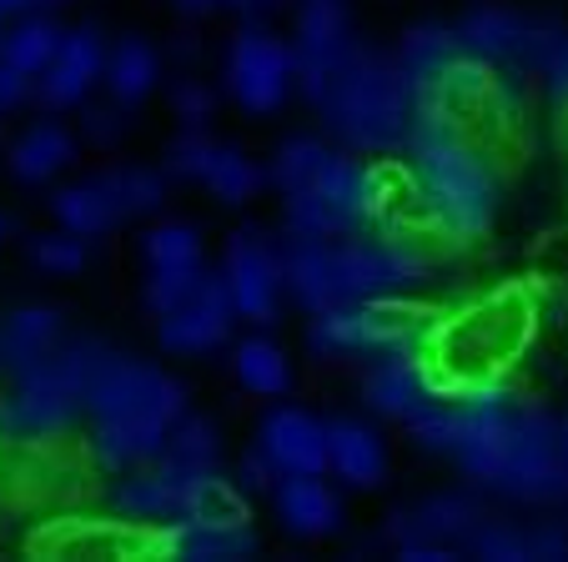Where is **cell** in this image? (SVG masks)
Instances as JSON below:
<instances>
[{"label": "cell", "instance_id": "obj_1", "mask_svg": "<svg viewBox=\"0 0 568 562\" xmlns=\"http://www.w3.org/2000/svg\"><path fill=\"white\" fill-rule=\"evenodd\" d=\"M538 317H544V297L534 282H504L453 311H433L418 337V357L433 387L458 402L473 387L504 382L534 347Z\"/></svg>", "mask_w": 568, "mask_h": 562}, {"label": "cell", "instance_id": "obj_29", "mask_svg": "<svg viewBox=\"0 0 568 562\" xmlns=\"http://www.w3.org/2000/svg\"><path fill=\"white\" fill-rule=\"evenodd\" d=\"M166 176H172V171H156V166H111V171H101V181H106V192L116 196L121 216L161 212V206H166Z\"/></svg>", "mask_w": 568, "mask_h": 562}, {"label": "cell", "instance_id": "obj_30", "mask_svg": "<svg viewBox=\"0 0 568 562\" xmlns=\"http://www.w3.org/2000/svg\"><path fill=\"white\" fill-rule=\"evenodd\" d=\"M262 181H267V171H262L252 156H242L236 146H216L212 166H206V186H212V196L226 206L252 202V196L262 192Z\"/></svg>", "mask_w": 568, "mask_h": 562}, {"label": "cell", "instance_id": "obj_5", "mask_svg": "<svg viewBox=\"0 0 568 562\" xmlns=\"http://www.w3.org/2000/svg\"><path fill=\"white\" fill-rule=\"evenodd\" d=\"M282 226L302 236H353L373 226V166L327 156L307 186L282 196Z\"/></svg>", "mask_w": 568, "mask_h": 562}, {"label": "cell", "instance_id": "obj_16", "mask_svg": "<svg viewBox=\"0 0 568 562\" xmlns=\"http://www.w3.org/2000/svg\"><path fill=\"white\" fill-rule=\"evenodd\" d=\"M101 75H106V41H101L97 25H75V31H65L55 61L36 75V101L45 111L81 106Z\"/></svg>", "mask_w": 568, "mask_h": 562}, {"label": "cell", "instance_id": "obj_47", "mask_svg": "<svg viewBox=\"0 0 568 562\" xmlns=\"http://www.w3.org/2000/svg\"><path fill=\"white\" fill-rule=\"evenodd\" d=\"M6 236H11V216L0 212V246H6Z\"/></svg>", "mask_w": 568, "mask_h": 562}, {"label": "cell", "instance_id": "obj_22", "mask_svg": "<svg viewBox=\"0 0 568 562\" xmlns=\"http://www.w3.org/2000/svg\"><path fill=\"white\" fill-rule=\"evenodd\" d=\"M65 341V321L55 307H21L16 317L0 321V367L21 377V371L41 367L55 347Z\"/></svg>", "mask_w": 568, "mask_h": 562}, {"label": "cell", "instance_id": "obj_6", "mask_svg": "<svg viewBox=\"0 0 568 562\" xmlns=\"http://www.w3.org/2000/svg\"><path fill=\"white\" fill-rule=\"evenodd\" d=\"M488 492H504L518 502H558L568 498V472L558 457V422L544 407H528L518 397L504 432V452L488 478Z\"/></svg>", "mask_w": 568, "mask_h": 562}, {"label": "cell", "instance_id": "obj_15", "mask_svg": "<svg viewBox=\"0 0 568 562\" xmlns=\"http://www.w3.org/2000/svg\"><path fill=\"white\" fill-rule=\"evenodd\" d=\"M363 397L373 412L393 417V422H413V417H423L433 402H443V392L433 387L418 347L377 351V361L363 371Z\"/></svg>", "mask_w": 568, "mask_h": 562}, {"label": "cell", "instance_id": "obj_27", "mask_svg": "<svg viewBox=\"0 0 568 562\" xmlns=\"http://www.w3.org/2000/svg\"><path fill=\"white\" fill-rule=\"evenodd\" d=\"M61 41H65V31L51 21L45 11H26L21 21L6 31V61L11 65H21L26 75H41L45 65L55 61V51H61Z\"/></svg>", "mask_w": 568, "mask_h": 562}, {"label": "cell", "instance_id": "obj_8", "mask_svg": "<svg viewBox=\"0 0 568 562\" xmlns=\"http://www.w3.org/2000/svg\"><path fill=\"white\" fill-rule=\"evenodd\" d=\"M31 558H172V532L136 518H51L26 538Z\"/></svg>", "mask_w": 568, "mask_h": 562}, {"label": "cell", "instance_id": "obj_40", "mask_svg": "<svg viewBox=\"0 0 568 562\" xmlns=\"http://www.w3.org/2000/svg\"><path fill=\"white\" fill-rule=\"evenodd\" d=\"M131 106H121V101H111V106H87V116H81V131H87L91 146H116L121 136H126Z\"/></svg>", "mask_w": 568, "mask_h": 562}, {"label": "cell", "instance_id": "obj_19", "mask_svg": "<svg viewBox=\"0 0 568 562\" xmlns=\"http://www.w3.org/2000/svg\"><path fill=\"white\" fill-rule=\"evenodd\" d=\"M257 447L277 472H327V422L302 407H272L257 427Z\"/></svg>", "mask_w": 568, "mask_h": 562}, {"label": "cell", "instance_id": "obj_21", "mask_svg": "<svg viewBox=\"0 0 568 562\" xmlns=\"http://www.w3.org/2000/svg\"><path fill=\"white\" fill-rule=\"evenodd\" d=\"M327 472H333L343 488L373 492L387 482V447L383 432L363 417H333L327 422Z\"/></svg>", "mask_w": 568, "mask_h": 562}, {"label": "cell", "instance_id": "obj_3", "mask_svg": "<svg viewBox=\"0 0 568 562\" xmlns=\"http://www.w3.org/2000/svg\"><path fill=\"white\" fill-rule=\"evenodd\" d=\"M322 126L357 151H403L413 131V96L397 65L373 45H353L322 91L312 96Z\"/></svg>", "mask_w": 568, "mask_h": 562}, {"label": "cell", "instance_id": "obj_10", "mask_svg": "<svg viewBox=\"0 0 568 562\" xmlns=\"http://www.w3.org/2000/svg\"><path fill=\"white\" fill-rule=\"evenodd\" d=\"M297 85V51L277 35H267L257 21H247L226 45V91L236 106H247L252 116H267Z\"/></svg>", "mask_w": 568, "mask_h": 562}, {"label": "cell", "instance_id": "obj_46", "mask_svg": "<svg viewBox=\"0 0 568 562\" xmlns=\"http://www.w3.org/2000/svg\"><path fill=\"white\" fill-rule=\"evenodd\" d=\"M558 457H564V472H568V417L558 422Z\"/></svg>", "mask_w": 568, "mask_h": 562}, {"label": "cell", "instance_id": "obj_4", "mask_svg": "<svg viewBox=\"0 0 568 562\" xmlns=\"http://www.w3.org/2000/svg\"><path fill=\"white\" fill-rule=\"evenodd\" d=\"M433 321L428 307H413L408 297H377V302H347V307L312 311L307 351L312 357H357V351H397L418 347L423 327Z\"/></svg>", "mask_w": 568, "mask_h": 562}, {"label": "cell", "instance_id": "obj_12", "mask_svg": "<svg viewBox=\"0 0 568 562\" xmlns=\"http://www.w3.org/2000/svg\"><path fill=\"white\" fill-rule=\"evenodd\" d=\"M222 276L226 292L236 302V317L257 321V327H272L282 307V256H277V236H267L262 226H242L232 232L222 256Z\"/></svg>", "mask_w": 568, "mask_h": 562}, {"label": "cell", "instance_id": "obj_43", "mask_svg": "<svg viewBox=\"0 0 568 562\" xmlns=\"http://www.w3.org/2000/svg\"><path fill=\"white\" fill-rule=\"evenodd\" d=\"M534 532V558H568V532L558 528H528Z\"/></svg>", "mask_w": 568, "mask_h": 562}, {"label": "cell", "instance_id": "obj_23", "mask_svg": "<svg viewBox=\"0 0 568 562\" xmlns=\"http://www.w3.org/2000/svg\"><path fill=\"white\" fill-rule=\"evenodd\" d=\"M172 558L186 562H232L257 552V532L247 522H222V518H182L172 522Z\"/></svg>", "mask_w": 568, "mask_h": 562}, {"label": "cell", "instance_id": "obj_13", "mask_svg": "<svg viewBox=\"0 0 568 562\" xmlns=\"http://www.w3.org/2000/svg\"><path fill=\"white\" fill-rule=\"evenodd\" d=\"M232 321H236V302L226 292V276L202 272V282L172 311L156 317V341L166 351H182V357H202V351H216L232 337Z\"/></svg>", "mask_w": 568, "mask_h": 562}, {"label": "cell", "instance_id": "obj_28", "mask_svg": "<svg viewBox=\"0 0 568 562\" xmlns=\"http://www.w3.org/2000/svg\"><path fill=\"white\" fill-rule=\"evenodd\" d=\"M232 367H236V382L247 387V392H257V397H282L292 387L287 351H282L277 341H267V337H247V341H242V347H236V357H232Z\"/></svg>", "mask_w": 568, "mask_h": 562}, {"label": "cell", "instance_id": "obj_36", "mask_svg": "<svg viewBox=\"0 0 568 562\" xmlns=\"http://www.w3.org/2000/svg\"><path fill=\"white\" fill-rule=\"evenodd\" d=\"M413 442L423 447V452H438V457H453L458 452V432H463V417H458V402H433L423 417H413Z\"/></svg>", "mask_w": 568, "mask_h": 562}, {"label": "cell", "instance_id": "obj_38", "mask_svg": "<svg viewBox=\"0 0 568 562\" xmlns=\"http://www.w3.org/2000/svg\"><path fill=\"white\" fill-rule=\"evenodd\" d=\"M216 146H222V141H212L206 131L186 126L182 136L172 141V151H166V171H172V176H182V181H206V166H212Z\"/></svg>", "mask_w": 568, "mask_h": 562}, {"label": "cell", "instance_id": "obj_25", "mask_svg": "<svg viewBox=\"0 0 568 562\" xmlns=\"http://www.w3.org/2000/svg\"><path fill=\"white\" fill-rule=\"evenodd\" d=\"M51 212H55V222H61L65 232H81V236H101V232H111V226L126 222L121 206H116V196L106 192V181L101 176H87V181L61 186V192L51 196Z\"/></svg>", "mask_w": 568, "mask_h": 562}, {"label": "cell", "instance_id": "obj_24", "mask_svg": "<svg viewBox=\"0 0 568 562\" xmlns=\"http://www.w3.org/2000/svg\"><path fill=\"white\" fill-rule=\"evenodd\" d=\"M156 75H161V55L151 41H141V35H121L116 45L106 51V91L111 101H121V106H141V101L156 91Z\"/></svg>", "mask_w": 568, "mask_h": 562}, {"label": "cell", "instance_id": "obj_18", "mask_svg": "<svg viewBox=\"0 0 568 562\" xmlns=\"http://www.w3.org/2000/svg\"><path fill=\"white\" fill-rule=\"evenodd\" d=\"M267 498L282 532L292 538H327L343 528V498L322 482V472H282Z\"/></svg>", "mask_w": 568, "mask_h": 562}, {"label": "cell", "instance_id": "obj_32", "mask_svg": "<svg viewBox=\"0 0 568 562\" xmlns=\"http://www.w3.org/2000/svg\"><path fill=\"white\" fill-rule=\"evenodd\" d=\"M333 156V146L327 141H317V136H297V141H282L277 146V156H272V171H267V181L277 186L282 196L287 192H297V186H307L312 176H317V166Z\"/></svg>", "mask_w": 568, "mask_h": 562}, {"label": "cell", "instance_id": "obj_26", "mask_svg": "<svg viewBox=\"0 0 568 562\" xmlns=\"http://www.w3.org/2000/svg\"><path fill=\"white\" fill-rule=\"evenodd\" d=\"M71 161H75V136L61 121H36L11 146V171L21 181H51V176H61Z\"/></svg>", "mask_w": 568, "mask_h": 562}, {"label": "cell", "instance_id": "obj_44", "mask_svg": "<svg viewBox=\"0 0 568 562\" xmlns=\"http://www.w3.org/2000/svg\"><path fill=\"white\" fill-rule=\"evenodd\" d=\"M226 11H242L247 21H257V16H267V11H277L282 0H222Z\"/></svg>", "mask_w": 568, "mask_h": 562}, {"label": "cell", "instance_id": "obj_9", "mask_svg": "<svg viewBox=\"0 0 568 562\" xmlns=\"http://www.w3.org/2000/svg\"><path fill=\"white\" fill-rule=\"evenodd\" d=\"M87 417V397L65 382L51 367V357L41 367L16 377V392L0 397V447L16 442H55L71 437V427Z\"/></svg>", "mask_w": 568, "mask_h": 562}, {"label": "cell", "instance_id": "obj_14", "mask_svg": "<svg viewBox=\"0 0 568 562\" xmlns=\"http://www.w3.org/2000/svg\"><path fill=\"white\" fill-rule=\"evenodd\" d=\"M353 11L347 0H302L297 6V91L302 96H317L322 81L337 71V65L353 55Z\"/></svg>", "mask_w": 568, "mask_h": 562}, {"label": "cell", "instance_id": "obj_33", "mask_svg": "<svg viewBox=\"0 0 568 562\" xmlns=\"http://www.w3.org/2000/svg\"><path fill=\"white\" fill-rule=\"evenodd\" d=\"M141 256L151 266H202V236L186 222H161L141 236Z\"/></svg>", "mask_w": 568, "mask_h": 562}, {"label": "cell", "instance_id": "obj_42", "mask_svg": "<svg viewBox=\"0 0 568 562\" xmlns=\"http://www.w3.org/2000/svg\"><path fill=\"white\" fill-rule=\"evenodd\" d=\"M282 472L272 467V457L262 452V447H252L247 457H242V488L247 492H272V482H277Z\"/></svg>", "mask_w": 568, "mask_h": 562}, {"label": "cell", "instance_id": "obj_20", "mask_svg": "<svg viewBox=\"0 0 568 562\" xmlns=\"http://www.w3.org/2000/svg\"><path fill=\"white\" fill-rule=\"evenodd\" d=\"M166 432H172V422H161V417H97L91 422V462L111 478L151 467L166 452Z\"/></svg>", "mask_w": 568, "mask_h": 562}, {"label": "cell", "instance_id": "obj_11", "mask_svg": "<svg viewBox=\"0 0 568 562\" xmlns=\"http://www.w3.org/2000/svg\"><path fill=\"white\" fill-rule=\"evenodd\" d=\"M87 412H91V422L97 417H161V422H176L192 407H186V387L176 377H166L151 361L116 357L111 351V361L101 367V377L87 392Z\"/></svg>", "mask_w": 568, "mask_h": 562}, {"label": "cell", "instance_id": "obj_7", "mask_svg": "<svg viewBox=\"0 0 568 562\" xmlns=\"http://www.w3.org/2000/svg\"><path fill=\"white\" fill-rule=\"evenodd\" d=\"M564 35L568 25L548 21V16L508 11V6H473L458 21L463 51L518 75H544L548 61L558 55V45H564Z\"/></svg>", "mask_w": 568, "mask_h": 562}, {"label": "cell", "instance_id": "obj_2", "mask_svg": "<svg viewBox=\"0 0 568 562\" xmlns=\"http://www.w3.org/2000/svg\"><path fill=\"white\" fill-rule=\"evenodd\" d=\"M403 151L443 242H478L498 212V176L488 151L433 106H413V131Z\"/></svg>", "mask_w": 568, "mask_h": 562}, {"label": "cell", "instance_id": "obj_34", "mask_svg": "<svg viewBox=\"0 0 568 562\" xmlns=\"http://www.w3.org/2000/svg\"><path fill=\"white\" fill-rule=\"evenodd\" d=\"M91 236H81V232H41V236H31L26 242V252H31V262L41 266V272H51V276H75L81 266H87V256H91Z\"/></svg>", "mask_w": 568, "mask_h": 562}, {"label": "cell", "instance_id": "obj_41", "mask_svg": "<svg viewBox=\"0 0 568 562\" xmlns=\"http://www.w3.org/2000/svg\"><path fill=\"white\" fill-rule=\"evenodd\" d=\"M31 96H36V75H26L21 65H11L6 55H0V111H16Z\"/></svg>", "mask_w": 568, "mask_h": 562}, {"label": "cell", "instance_id": "obj_39", "mask_svg": "<svg viewBox=\"0 0 568 562\" xmlns=\"http://www.w3.org/2000/svg\"><path fill=\"white\" fill-rule=\"evenodd\" d=\"M172 106H176V116H182V126L206 131L216 96H212V85H206V81H192V75H186V81L172 85Z\"/></svg>", "mask_w": 568, "mask_h": 562}, {"label": "cell", "instance_id": "obj_37", "mask_svg": "<svg viewBox=\"0 0 568 562\" xmlns=\"http://www.w3.org/2000/svg\"><path fill=\"white\" fill-rule=\"evenodd\" d=\"M202 272H206V262L202 266H151V272H146V307H151V317L172 311L176 302H182L186 292L202 282Z\"/></svg>", "mask_w": 568, "mask_h": 562}, {"label": "cell", "instance_id": "obj_35", "mask_svg": "<svg viewBox=\"0 0 568 562\" xmlns=\"http://www.w3.org/2000/svg\"><path fill=\"white\" fill-rule=\"evenodd\" d=\"M463 552H473V558L518 562V558H534V532H528V528H514V522H494V518H483L478 528L468 532Z\"/></svg>", "mask_w": 568, "mask_h": 562}, {"label": "cell", "instance_id": "obj_17", "mask_svg": "<svg viewBox=\"0 0 568 562\" xmlns=\"http://www.w3.org/2000/svg\"><path fill=\"white\" fill-rule=\"evenodd\" d=\"M463 41H458V25H413L403 41H397V75L408 85L413 101H428L438 96L443 85L453 81V71L463 65Z\"/></svg>", "mask_w": 568, "mask_h": 562}, {"label": "cell", "instance_id": "obj_45", "mask_svg": "<svg viewBox=\"0 0 568 562\" xmlns=\"http://www.w3.org/2000/svg\"><path fill=\"white\" fill-rule=\"evenodd\" d=\"M182 16H212V11H226L222 0H172Z\"/></svg>", "mask_w": 568, "mask_h": 562}, {"label": "cell", "instance_id": "obj_31", "mask_svg": "<svg viewBox=\"0 0 568 562\" xmlns=\"http://www.w3.org/2000/svg\"><path fill=\"white\" fill-rule=\"evenodd\" d=\"M166 462H182V467H222V432H216V422H206V417L196 412H182L172 422V432H166Z\"/></svg>", "mask_w": 568, "mask_h": 562}]
</instances>
